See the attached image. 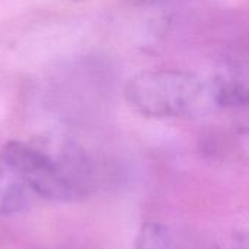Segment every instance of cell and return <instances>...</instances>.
I'll return each instance as SVG.
<instances>
[{
	"label": "cell",
	"instance_id": "obj_1",
	"mask_svg": "<svg viewBox=\"0 0 249 249\" xmlns=\"http://www.w3.org/2000/svg\"><path fill=\"white\" fill-rule=\"evenodd\" d=\"M0 166L34 197L55 203L82 201L95 190L90 162L74 149L60 153L9 142L0 149Z\"/></svg>",
	"mask_w": 249,
	"mask_h": 249
},
{
	"label": "cell",
	"instance_id": "obj_2",
	"mask_svg": "<svg viewBox=\"0 0 249 249\" xmlns=\"http://www.w3.org/2000/svg\"><path fill=\"white\" fill-rule=\"evenodd\" d=\"M125 98L133 109L149 118L198 117L219 107L214 83L179 70L134 76L127 83Z\"/></svg>",
	"mask_w": 249,
	"mask_h": 249
},
{
	"label": "cell",
	"instance_id": "obj_3",
	"mask_svg": "<svg viewBox=\"0 0 249 249\" xmlns=\"http://www.w3.org/2000/svg\"><path fill=\"white\" fill-rule=\"evenodd\" d=\"M134 249H220L201 235L159 222L144 223L134 241Z\"/></svg>",
	"mask_w": 249,
	"mask_h": 249
}]
</instances>
